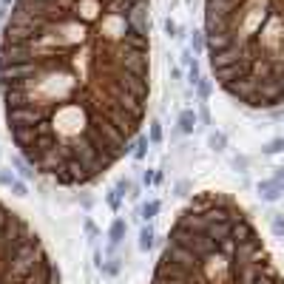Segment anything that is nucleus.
Listing matches in <instances>:
<instances>
[{
  "mask_svg": "<svg viewBox=\"0 0 284 284\" xmlns=\"http://www.w3.org/2000/svg\"><path fill=\"white\" fill-rule=\"evenodd\" d=\"M148 142H154V145H159V142H162V125H159V123H151V128H148Z\"/></svg>",
  "mask_w": 284,
  "mask_h": 284,
  "instance_id": "dca6fc26",
  "label": "nucleus"
},
{
  "mask_svg": "<svg viewBox=\"0 0 284 284\" xmlns=\"http://www.w3.org/2000/svg\"><path fill=\"white\" fill-rule=\"evenodd\" d=\"M191 51H193V57H196V54H208V40H205V31H193Z\"/></svg>",
  "mask_w": 284,
  "mask_h": 284,
  "instance_id": "6e6552de",
  "label": "nucleus"
},
{
  "mask_svg": "<svg viewBox=\"0 0 284 284\" xmlns=\"http://www.w3.org/2000/svg\"><path fill=\"white\" fill-rule=\"evenodd\" d=\"M105 202H108V208L114 210V213H119V208H123V193L114 188V191H108L105 193Z\"/></svg>",
  "mask_w": 284,
  "mask_h": 284,
  "instance_id": "9d476101",
  "label": "nucleus"
},
{
  "mask_svg": "<svg viewBox=\"0 0 284 284\" xmlns=\"http://www.w3.org/2000/svg\"><path fill=\"white\" fill-rule=\"evenodd\" d=\"M159 208H162V205L156 202V199H151V202H145V205L139 208V216L145 219V222H151V219H154L156 213H159Z\"/></svg>",
  "mask_w": 284,
  "mask_h": 284,
  "instance_id": "1a4fd4ad",
  "label": "nucleus"
},
{
  "mask_svg": "<svg viewBox=\"0 0 284 284\" xmlns=\"http://www.w3.org/2000/svg\"><path fill=\"white\" fill-rule=\"evenodd\" d=\"M12 193H14V196H26V193H29V191H26V185H23V182H20V179H14V185H12Z\"/></svg>",
  "mask_w": 284,
  "mask_h": 284,
  "instance_id": "412c9836",
  "label": "nucleus"
},
{
  "mask_svg": "<svg viewBox=\"0 0 284 284\" xmlns=\"http://www.w3.org/2000/svg\"><path fill=\"white\" fill-rule=\"evenodd\" d=\"M125 230H128V225H125V219H114L111 230H108V239H111V245L117 247L119 241L125 239Z\"/></svg>",
  "mask_w": 284,
  "mask_h": 284,
  "instance_id": "423d86ee",
  "label": "nucleus"
},
{
  "mask_svg": "<svg viewBox=\"0 0 284 284\" xmlns=\"http://www.w3.org/2000/svg\"><path fill=\"white\" fill-rule=\"evenodd\" d=\"M281 151H284V139H273L265 148V154H281Z\"/></svg>",
  "mask_w": 284,
  "mask_h": 284,
  "instance_id": "a211bd4d",
  "label": "nucleus"
},
{
  "mask_svg": "<svg viewBox=\"0 0 284 284\" xmlns=\"http://www.w3.org/2000/svg\"><path fill=\"white\" fill-rule=\"evenodd\" d=\"M119 267H123V265H119V259H111V261H105V265H103V273H105V276H117Z\"/></svg>",
  "mask_w": 284,
  "mask_h": 284,
  "instance_id": "f3484780",
  "label": "nucleus"
},
{
  "mask_svg": "<svg viewBox=\"0 0 284 284\" xmlns=\"http://www.w3.org/2000/svg\"><path fill=\"white\" fill-rule=\"evenodd\" d=\"M196 123H199V117H196V111H191V108L179 114V131L182 134H193V131H196Z\"/></svg>",
  "mask_w": 284,
  "mask_h": 284,
  "instance_id": "39448f33",
  "label": "nucleus"
},
{
  "mask_svg": "<svg viewBox=\"0 0 284 284\" xmlns=\"http://www.w3.org/2000/svg\"><path fill=\"white\" fill-rule=\"evenodd\" d=\"M259 196L265 202H278L284 196V185L278 179H265V182H259Z\"/></svg>",
  "mask_w": 284,
  "mask_h": 284,
  "instance_id": "20e7f679",
  "label": "nucleus"
},
{
  "mask_svg": "<svg viewBox=\"0 0 284 284\" xmlns=\"http://www.w3.org/2000/svg\"><path fill=\"white\" fill-rule=\"evenodd\" d=\"M281 185H284V182H281Z\"/></svg>",
  "mask_w": 284,
  "mask_h": 284,
  "instance_id": "cd10ccee",
  "label": "nucleus"
},
{
  "mask_svg": "<svg viewBox=\"0 0 284 284\" xmlns=\"http://www.w3.org/2000/svg\"><path fill=\"white\" fill-rule=\"evenodd\" d=\"M213 80L247 108L284 103V0H205Z\"/></svg>",
  "mask_w": 284,
  "mask_h": 284,
  "instance_id": "f03ea898",
  "label": "nucleus"
},
{
  "mask_svg": "<svg viewBox=\"0 0 284 284\" xmlns=\"http://www.w3.org/2000/svg\"><path fill=\"white\" fill-rule=\"evenodd\" d=\"M0 97L17 154L51 182L88 185L139 136L151 97V0H14Z\"/></svg>",
  "mask_w": 284,
  "mask_h": 284,
  "instance_id": "f257e3e1",
  "label": "nucleus"
},
{
  "mask_svg": "<svg viewBox=\"0 0 284 284\" xmlns=\"http://www.w3.org/2000/svg\"><path fill=\"white\" fill-rule=\"evenodd\" d=\"M165 31L171 34V37H176V31H179V29H176V23H173V20H165Z\"/></svg>",
  "mask_w": 284,
  "mask_h": 284,
  "instance_id": "5701e85b",
  "label": "nucleus"
},
{
  "mask_svg": "<svg viewBox=\"0 0 284 284\" xmlns=\"http://www.w3.org/2000/svg\"><path fill=\"white\" fill-rule=\"evenodd\" d=\"M0 185L12 188V185H14V173H12V171H0Z\"/></svg>",
  "mask_w": 284,
  "mask_h": 284,
  "instance_id": "aec40b11",
  "label": "nucleus"
},
{
  "mask_svg": "<svg viewBox=\"0 0 284 284\" xmlns=\"http://www.w3.org/2000/svg\"><path fill=\"white\" fill-rule=\"evenodd\" d=\"M210 148H213V151H225V145H228V139H225V134H219V131H216V134H210Z\"/></svg>",
  "mask_w": 284,
  "mask_h": 284,
  "instance_id": "2eb2a0df",
  "label": "nucleus"
},
{
  "mask_svg": "<svg viewBox=\"0 0 284 284\" xmlns=\"http://www.w3.org/2000/svg\"><path fill=\"white\" fill-rule=\"evenodd\" d=\"M270 230L278 236V239H284V216L281 213H270Z\"/></svg>",
  "mask_w": 284,
  "mask_h": 284,
  "instance_id": "f8f14e48",
  "label": "nucleus"
},
{
  "mask_svg": "<svg viewBox=\"0 0 284 284\" xmlns=\"http://www.w3.org/2000/svg\"><path fill=\"white\" fill-rule=\"evenodd\" d=\"M86 233H88V236H97V233H99L97 225H94V222H86Z\"/></svg>",
  "mask_w": 284,
  "mask_h": 284,
  "instance_id": "b1692460",
  "label": "nucleus"
},
{
  "mask_svg": "<svg viewBox=\"0 0 284 284\" xmlns=\"http://www.w3.org/2000/svg\"><path fill=\"white\" fill-rule=\"evenodd\" d=\"M0 284H60L40 236L17 210L0 202Z\"/></svg>",
  "mask_w": 284,
  "mask_h": 284,
  "instance_id": "7ed1b4c3",
  "label": "nucleus"
},
{
  "mask_svg": "<svg viewBox=\"0 0 284 284\" xmlns=\"http://www.w3.org/2000/svg\"><path fill=\"white\" fill-rule=\"evenodd\" d=\"M154 239H156L154 228H151V225H145V228L139 230V250H142V253H148L151 247H154Z\"/></svg>",
  "mask_w": 284,
  "mask_h": 284,
  "instance_id": "0eeeda50",
  "label": "nucleus"
},
{
  "mask_svg": "<svg viewBox=\"0 0 284 284\" xmlns=\"http://www.w3.org/2000/svg\"><path fill=\"white\" fill-rule=\"evenodd\" d=\"M3 14H6V9H3V6H0V20H3Z\"/></svg>",
  "mask_w": 284,
  "mask_h": 284,
  "instance_id": "bb28decb",
  "label": "nucleus"
},
{
  "mask_svg": "<svg viewBox=\"0 0 284 284\" xmlns=\"http://www.w3.org/2000/svg\"><path fill=\"white\" fill-rule=\"evenodd\" d=\"M145 151H148V139L145 136H136V145H134V159H145Z\"/></svg>",
  "mask_w": 284,
  "mask_h": 284,
  "instance_id": "ddd939ff",
  "label": "nucleus"
},
{
  "mask_svg": "<svg viewBox=\"0 0 284 284\" xmlns=\"http://www.w3.org/2000/svg\"><path fill=\"white\" fill-rule=\"evenodd\" d=\"M142 182H145V185H154V182H156V173H154V171H145V173H142Z\"/></svg>",
  "mask_w": 284,
  "mask_h": 284,
  "instance_id": "4be33fe9",
  "label": "nucleus"
},
{
  "mask_svg": "<svg viewBox=\"0 0 284 284\" xmlns=\"http://www.w3.org/2000/svg\"><path fill=\"white\" fill-rule=\"evenodd\" d=\"M14 168H17V171H20V176H26V179H31V176H34V173H37V171H34V168H31L29 165V162H26L23 159V156H14Z\"/></svg>",
  "mask_w": 284,
  "mask_h": 284,
  "instance_id": "9b49d317",
  "label": "nucleus"
},
{
  "mask_svg": "<svg viewBox=\"0 0 284 284\" xmlns=\"http://www.w3.org/2000/svg\"><path fill=\"white\" fill-rule=\"evenodd\" d=\"M276 179H278V182H284V168H278V173H276Z\"/></svg>",
  "mask_w": 284,
  "mask_h": 284,
  "instance_id": "393cba45",
  "label": "nucleus"
},
{
  "mask_svg": "<svg viewBox=\"0 0 284 284\" xmlns=\"http://www.w3.org/2000/svg\"><path fill=\"white\" fill-rule=\"evenodd\" d=\"M12 3H14V0H0V6H3V9H6V6H12Z\"/></svg>",
  "mask_w": 284,
  "mask_h": 284,
  "instance_id": "a878e982",
  "label": "nucleus"
},
{
  "mask_svg": "<svg viewBox=\"0 0 284 284\" xmlns=\"http://www.w3.org/2000/svg\"><path fill=\"white\" fill-rule=\"evenodd\" d=\"M196 91H199V97H202V99H208L210 94H213V83H210L208 77H202V80L196 83Z\"/></svg>",
  "mask_w": 284,
  "mask_h": 284,
  "instance_id": "4468645a",
  "label": "nucleus"
},
{
  "mask_svg": "<svg viewBox=\"0 0 284 284\" xmlns=\"http://www.w3.org/2000/svg\"><path fill=\"white\" fill-rule=\"evenodd\" d=\"M188 77H191L193 86H196V83L202 80V71H199V63H196V60H193V66H191V71H188Z\"/></svg>",
  "mask_w": 284,
  "mask_h": 284,
  "instance_id": "6ab92c4d",
  "label": "nucleus"
}]
</instances>
